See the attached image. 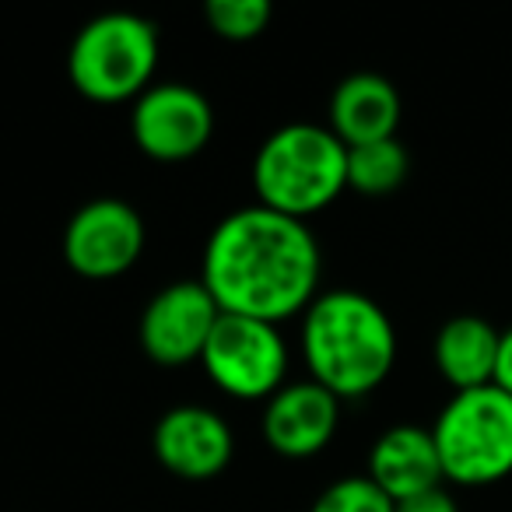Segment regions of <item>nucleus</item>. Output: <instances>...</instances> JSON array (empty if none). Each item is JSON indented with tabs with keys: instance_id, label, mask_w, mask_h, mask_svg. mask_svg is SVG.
<instances>
[{
	"instance_id": "obj_1",
	"label": "nucleus",
	"mask_w": 512,
	"mask_h": 512,
	"mask_svg": "<svg viewBox=\"0 0 512 512\" xmlns=\"http://www.w3.org/2000/svg\"><path fill=\"white\" fill-rule=\"evenodd\" d=\"M200 281L221 313L278 327L306 313L320 285V246L306 221L264 204L242 207L214 225Z\"/></svg>"
},
{
	"instance_id": "obj_2",
	"label": "nucleus",
	"mask_w": 512,
	"mask_h": 512,
	"mask_svg": "<svg viewBox=\"0 0 512 512\" xmlns=\"http://www.w3.org/2000/svg\"><path fill=\"white\" fill-rule=\"evenodd\" d=\"M302 355L320 386L355 400L383 386L397 362V330L369 295L337 288L316 295L302 320Z\"/></svg>"
},
{
	"instance_id": "obj_3",
	"label": "nucleus",
	"mask_w": 512,
	"mask_h": 512,
	"mask_svg": "<svg viewBox=\"0 0 512 512\" xmlns=\"http://www.w3.org/2000/svg\"><path fill=\"white\" fill-rule=\"evenodd\" d=\"M253 190L264 207L306 221L348 190V144L330 127L288 123L256 151Z\"/></svg>"
},
{
	"instance_id": "obj_4",
	"label": "nucleus",
	"mask_w": 512,
	"mask_h": 512,
	"mask_svg": "<svg viewBox=\"0 0 512 512\" xmlns=\"http://www.w3.org/2000/svg\"><path fill=\"white\" fill-rule=\"evenodd\" d=\"M158 67V32L148 18L113 11L99 15L74 36L67 53L71 85L92 102L141 99Z\"/></svg>"
},
{
	"instance_id": "obj_5",
	"label": "nucleus",
	"mask_w": 512,
	"mask_h": 512,
	"mask_svg": "<svg viewBox=\"0 0 512 512\" xmlns=\"http://www.w3.org/2000/svg\"><path fill=\"white\" fill-rule=\"evenodd\" d=\"M446 481L484 488L512 474V397L495 383L453 393L432 425Z\"/></svg>"
},
{
	"instance_id": "obj_6",
	"label": "nucleus",
	"mask_w": 512,
	"mask_h": 512,
	"mask_svg": "<svg viewBox=\"0 0 512 512\" xmlns=\"http://www.w3.org/2000/svg\"><path fill=\"white\" fill-rule=\"evenodd\" d=\"M204 372L235 400H271L285 386L288 348L274 323L221 313L204 344Z\"/></svg>"
},
{
	"instance_id": "obj_7",
	"label": "nucleus",
	"mask_w": 512,
	"mask_h": 512,
	"mask_svg": "<svg viewBox=\"0 0 512 512\" xmlns=\"http://www.w3.org/2000/svg\"><path fill=\"white\" fill-rule=\"evenodd\" d=\"M144 253V221L127 200H88L64 228V260L74 274L109 281L127 274Z\"/></svg>"
},
{
	"instance_id": "obj_8",
	"label": "nucleus",
	"mask_w": 512,
	"mask_h": 512,
	"mask_svg": "<svg viewBox=\"0 0 512 512\" xmlns=\"http://www.w3.org/2000/svg\"><path fill=\"white\" fill-rule=\"evenodd\" d=\"M137 148L155 162H186L200 155L214 134L211 102L183 81H158L130 113Z\"/></svg>"
},
{
	"instance_id": "obj_9",
	"label": "nucleus",
	"mask_w": 512,
	"mask_h": 512,
	"mask_svg": "<svg viewBox=\"0 0 512 512\" xmlns=\"http://www.w3.org/2000/svg\"><path fill=\"white\" fill-rule=\"evenodd\" d=\"M221 309L204 281H176L148 302L141 316V348L151 362L176 369L204 355Z\"/></svg>"
},
{
	"instance_id": "obj_10",
	"label": "nucleus",
	"mask_w": 512,
	"mask_h": 512,
	"mask_svg": "<svg viewBox=\"0 0 512 512\" xmlns=\"http://www.w3.org/2000/svg\"><path fill=\"white\" fill-rule=\"evenodd\" d=\"M155 456L165 470L183 481H207L218 477L232 460V428L211 411V407H172L158 418L151 435Z\"/></svg>"
},
{
	"instance_id": "obj_11",
	"label": "nucleus",
	"mask_w": 512,
	"mask_h": 512,
	"mask_svg": "<svg viewBox=\"0 0 512 512\" xmlns=\"http://www.w3.org/2000/svg\"><path fill=\"white\" fill-rule=\"evenodd\" d=\"M337 421H341V400L327 386H320L316 379L288 383L267 400L264 439L274 453L306 460L327 449L337 432Z\"/></svg>"
},
{
	"instance_id": "obj_12",
	"label": "nucleus",
	"mask_w": 512,
	"mask_h": 512,
	"mask_svg": "<svg viewBox=\"0 0 512 512\" xmlns=\"http://www.w3.org/2000/svg\"><path fill=\"white\" fill-rule=\"evenodd\" d=\"M369 481L383 488L393 502L411 498L418 491L439 488L442 474L439 449H435L432 428L421 425H393L376 439L369 453Z\"/></svg>"
},
{
	"instance_id": "obj_13",
	"label": "nucleus",
	"mask_w": 512,
	"mask_h": 512,
	"mask_svg": "<svg viewBox=\"0 0 512 512\" xmlns=\"http://www.w3.org/2000/svg\"><path fill=\"white\" fill-rule=\"evenodd\" d=\"M400 95L383 74H351L330 95V130L348 148L397 137Z\"/></svg>"
},
{
	"instance_id": "obj_14",
	"label": "nucleus",
	"mask_w": 512,
	"mask_h": 512,
	"mask_svg": "<svg viewBox=\"0 0 512 512\" xmlns=\"http://www.w3.org/2000/svg\"><path fill=\"white\" fill-rule=\"evenodd\" d=\"M498 341H502V330L491 327L484 316H453L435 334V369L456 393L491 386L495 383Z\"/></svg>"
},
{
	"instance_id": "obj_15",
	"label": "nucleus",
	"mask_w": 512,
	"mask_h": 512,
	"mask_svg": "<svg viewBox=\"0 0 512 512\" xmlns=\"http://www.w3.org/2000/svg\"><path fill=\"white\" fill-rule=\"evenodd\" d=\"M411 155L397 137L348 148V186L365 197H386L407 179Z\"/></svg>"
},
{
	"instance_id": "obj_16",
	"label": "nucleus",
	"mask_w": 512,
	"mask_h": 512,
	"mask_svg": "<svg viewBox=\"0 0 512 512\" xmlns=\"http://www.w3.org/2000/svg\"><path fill=\"white\" fill-rule=\"evenodd\" d=\"M204 15L214 36L232 39V43H249L271 22V4L267 0H211Z\"/></svg>"
},
{
	"instance_id": "obj_17",
	"label": "nucleus",
	"mask_w": 512,
	"mask_h": 512,
	"mask_svg": "<svg viewBox=\"0 0 512 512\" xmlns=\"http://www.w3.org/2000/svg\"><path fill=\"white\" fill-rule=\"evenodd\" d=\"M309 512H393V498L365 477H341L320 491Z\"/></svg>"
},
{
	"instance_id": "obj_18",
	"label": "nucleus",
	"mask_w": 512,
	"mask_h": 512,
	"mask_svg": "<svg viewBox=\"0 0 512 512\" xmlns=\"http://www.w3.org/2000/svg\"><path fill=\"white\" fill-rule=\"evenodd\" d=\"M393 512H460V505H456V498L439 484V488L418 491V495L393 502Z\"/></svg>"
},
{
	"instance_id": "obj_19",
	"label": "nucleus",
	"mask_w": 512,
	"mask_h": 512,
	"mask_svg": "<svg viewBox=\"0 0 512 512\" xmlns=\"http://www.w3.org/2000/svg\"><path fill=\"white\" fill-rule=\"evenodd\" d=\"M495 386L512 397V327L502 330L498 341V362H495Z\"/></svg>"
}]
</instances>
